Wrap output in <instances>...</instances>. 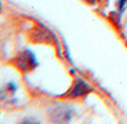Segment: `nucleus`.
Masks as SVG:
<instances>
[{"label":"nucleus","instance_id":"nucleus-6","mask_svg":"<svg viewBox=\"0 0 127 124\" xmlns=\"http://www.w3.org/2000/svg\"><path fill=\"white\" fill-rule=\"evenodd\" d=\"M0 7H1V3H0Z\"/></svg>","mask_w":127,"mask_h":124},{"label":"nucleus","instance_id":"nucleus-2","mask_svg":"<svg viewBox=\"0 0 127 124\" xmlns=\"http://www.w3.org/2000/svg\"><path fill=\"white\" fill-rule=\"evenodd\" d=\"M51 116H52V120L55 122H67L71 120V116H72L71 109L69 106L59 105L52 110Z\"/></svg>","mask_w":127,"mask_h":124},{"label":"nucleus","instance_id":"nucleus-5","mask_svg":"<svg viewBox=\"0 0 127 124\" xmlns=\"http://www.w3.org/2000/svg\"><path fill=\"white\" fill-rule=\"evenodd\" d=\"M89 1H91V2H95L96 0H89Z\"/></svg>","mask_w":127,"mask_h":124},{"label":"nucleus","instance_id":"nucleus-1","mask_svg":"<svg viewBox=\"0 0 127 124\" xmlns=\"http://www.w3.org/2000/svg\"><path fill=\"white\" fill-rule=\"evenodd\" d=\"M16 64L19 69L27 72V71H31V70L34 69L36 65H38V62H36L35 55L31 51L26 50L23 52L19 53L18 57L16 58Z\"/></svg>","mask_w":127,"mask_h":124},{"label":"nucleus","instance_id":"nucleus-4","mask_svg":"<svg viewBox=\"0 0 127 124\" xmlns=\"http://www.w3.org/2000/svg\"><path fill=\"white\" fill-rule=\"evenodd\" d=\"M117 7H118V10L121 11V12L124 11L127 8V0H118V2H117Z\"/></svg>","mask_w":127,"mask_h":124},{"label":"nucleus","instance_id":"nucleus-3","mask_svg":"<svg viewBox=\"0 0 127 124\" xmlns=\"http://www.w3.org/2000/svg\"><path fill=\"white\" fill-rule=\"evenodd\" d=\"M92 90V87L89 85L85 81H83L82 79H79L75 84L73 85L72 90L70 91L69 95L71 98H76V96H81V95H84V94H87L90 91Z\"/></svg>","mask_w":127,"mask_h":124}]
</instances>
